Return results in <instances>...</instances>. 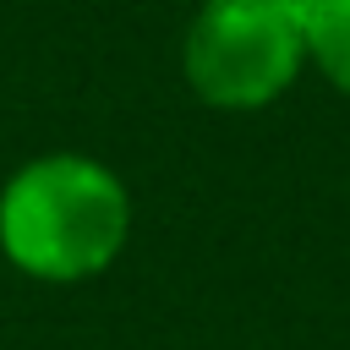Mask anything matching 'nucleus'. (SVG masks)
I'll return each instance as SVG.
<instances>
[{
    "mask_svg": "<svg viewBox=\"0 0 350 350\" xmlns=\"http://www.w3.org/2000/svg\"><path fill=\"white\" fill-rule=\"evenodd\" d=\"M126 241L131 191L82 148L33 153L0 186V257L33 284H88L120 262Z\"/></svg>",
    "mask_w": 350,
    "mask_h": 350,
    "instance_id": "nucleus-1",
    "label": "nucleus"
},
{
    "mask_svg": "<svg viewBox=\"0 0 350 350\" xmlns=\"http://www.w3.org/2000/svg\"><path fill=\"white\" fill-rule=\"evenodd\" d=\"M306 71L301 0H202L180 33V77L219 115L279 104Z\"/></svg>",
    "mask_w": 350,
    "mask_h": 350,
    "instance_id": "nucleus-2",
    "label": "nucleus"
},
{
    "mask_svg": "<svg viewBox=\"0 0 350 350\" xmlns=\"http://www.w3.org/2000/svg\"><path fill=\"white\" fill-rule=\"evenodd\" d=\"M306 16V71L350 98V0H301Z\"/></svg>",
    "mask_w": 350,
    "mask_h": 350,
    "instance_id": "nucleus-3",
    "label": "nucleus"
}]
</instances>
